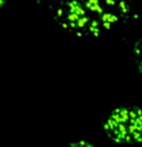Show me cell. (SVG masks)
Wrapping results in <instances>:
<instances>
[{
	"mask_svg": "<svg viewBox=\"0 0 142 147\" xmlns=\"http://www.w3.org/2000/svg\"><path fill=\"white\" fill-rule=\"evenodd\" d=\"M54 22L79 38H97L137 14L129 0H51Z\"/></svg>",
	"mask_w": 142,
	"mask_h": 147,
	"instance_id": "obj_1",
	"label": "cell"
},
{
	"mask_svg": "<svg viewBox=\"0 0 142 147\" xmlns=\"http://www.w3.org/2000/svg\"><path fill=\"white\" fill-rule=\"evenodd\" d=\"M106 136L119 145L142 143V107L119 106L103 121Z\"/></svg>",
	"mask_w": 142,
	"mask_h": 147,
	"instance_id": "obj_2",
	"label": "cell"
},
{
	"mask_svg": "<svg viewBox=\"0 0 142 147\" xmlns=\"http://www.w3.org/2000/svg\"><path fill=\"white\" fill-rule=\"evenodd\" d=\"M133 58H135V63L138 72L142 75V38L137 40V43L133 47Z\"/></svg>",
	"mask_w": 142,
	"mask_h": 147,
	"instance_id": "obj_3",
	"label": "cell"
},
{
	"mask_svg": "<svg viewBox=\"0 0 142 147\" xmlns=\"http://www.w3.org/2000/svg\"><path fill=\"white\" fill-rule=\"evenodd\" d=\"M70 147H96L93 143L88 142V141H84V140H80V141H75L70 145Z\"/></svg>",
	"mask_w": 142,
	"mask_h": 147,
	"instance_id": "obj_4",
	"label": "cell"
},
{
	"mask_svg": "<svg viewBox=\"0 0 142 147\" xmlns=\"http://www.w3.org/2000/svg\"><path fill=\"white\" fill-rule=\"evenodd\" d=\"M5 3H7V0H0V9H1V8L5 5Z\"/></svg>",
	"mask_w": 142,
	"mask_h": 147,
	"instance_id": "obj_5",
	"label": "cell"
}]
</instances>
